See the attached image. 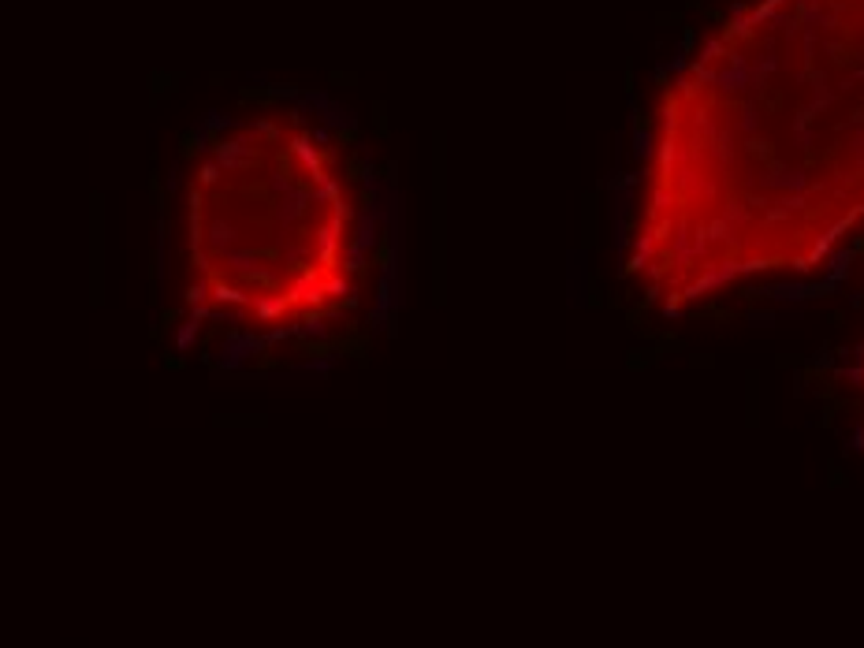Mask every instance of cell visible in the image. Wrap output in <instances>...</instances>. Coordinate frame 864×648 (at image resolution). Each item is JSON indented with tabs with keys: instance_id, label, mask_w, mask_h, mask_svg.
Segmentation results:
<instances>
[{
	"instance_id": "1",
	"label": "cell",
	"mask_w": 864,
	"mask_h": 648,
	"mask_svg": "<svg viewBox=\"0 0 864 648\" xmlns=\"http://www.w3.org/2000/svg\"><path fill=\"white\" fill-rule=\"evenodd\" d=\"M864 220V0H752L663 86L626 276L660 313L809 276Z\"/></svg>"
},
{
	"instance_id": "2",
	"label": "cell",
	"mask_w": 864,
	"mask_h": 648,
	"mask_svg": "<svg viewBox=\"0 0 864 648\" xmlns=\"http://www.w3.org/2000/svg\"><path fill=\"white\" fill-rule=\"evenodd\" d=\"M857 384H861V421H864V347H861V362H857Z\"/></svg>"
}]
</instances>
